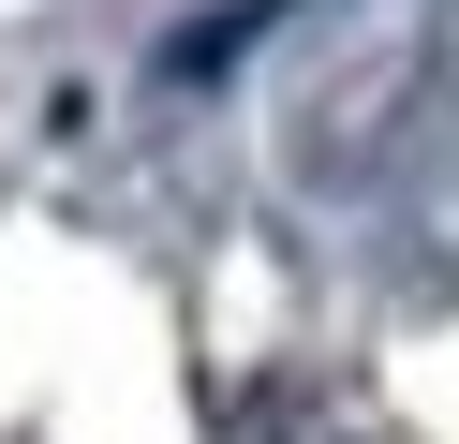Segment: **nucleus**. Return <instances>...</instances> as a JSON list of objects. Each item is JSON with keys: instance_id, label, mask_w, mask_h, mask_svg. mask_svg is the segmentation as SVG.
Returning <instances> with one entry per match:
<instances>
[{"instance_id": "nucleus-1", "label": "nucleus", "mask_w": 459, "mask_h": 444, "mask_svg": "<svg viewBox=\"0 0 459 444\" xmlns=\"http://www.w3.org/2000/svg\"><path fill=\"white\" fill-rule=\"evenodd\" d=\"M267 444H415V430H385V414L341 400V385H281V400H267Z\"/></svg>"}]
</instances>
